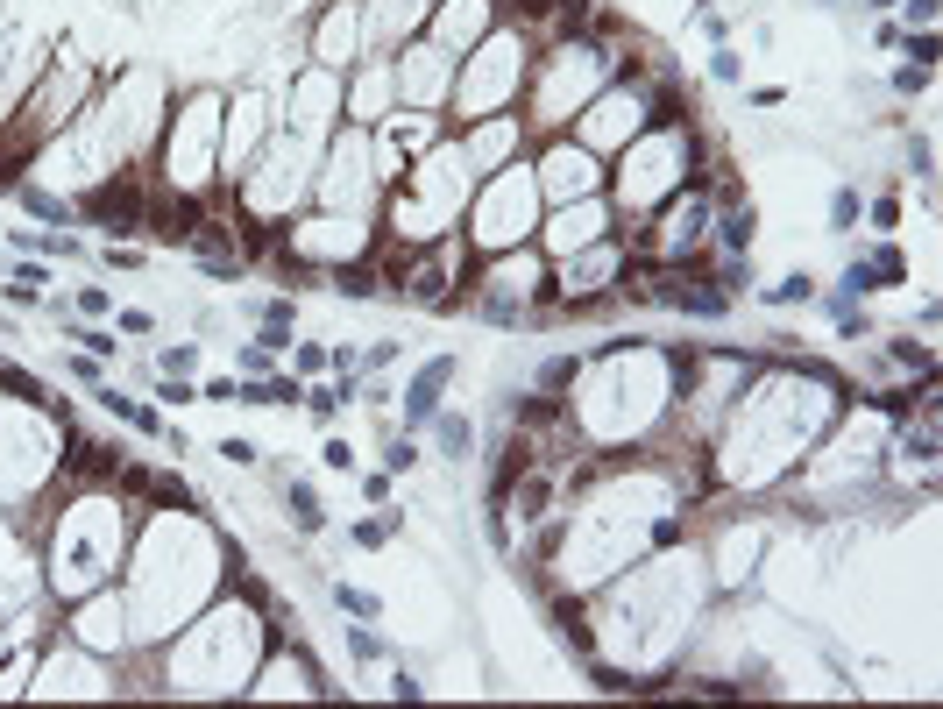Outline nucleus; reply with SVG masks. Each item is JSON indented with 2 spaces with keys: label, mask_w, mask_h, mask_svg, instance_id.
Returning a JSON list of instances; mask_svg holds the SVG:
<instances>
[{
  "label": "nucleus",
  "mask_w": 943,
  "mask_h": 709,
  "mask_svg": "<svg viewBox=\"0 0 943 709\" xmlns=\"http://www.w3.org/2000/svg\"><path fill=\"white\" fill-rule=\"evenodd\" d=\"M702 36H710V43H731V22H724V15H710V8H702Z\"/></svg>",
  "instance_id": "nucleus-40"
},
{
  "label": "nucleus",
  "mask_w": 943,
  "mask_h": 709,
  "mask_svg": "<svg viewBox=\"0 0 943 709\" xmlns=\"http://www.w3.org/2000/svg\"><path fill=\"white\" fill-rule=\"evenodd\" d=\"M242 398V376H206L199 383V405H234Z\"/></svg>",
  "instance_id": "nucleus-26"
},
{
  "label": "nucleus",
  "mask_w": 943,
  "mask_h": 709,
  "mask_svg": "<svg viewBox=\"0 0 943 709\" xmlns=\"http://www.w3.org/2000/svg\"><path fill=\"white\" fill-rule=\"evenodd\" d=\"M178 405H199V383L192 376H156V412H178Z\"/></svg>",
  "instance_id": "nucleus-19"
},
{
  "label": "nucleus",
  "mask_w": 943,
  "mask_h": 709,
  "mask_svg": "<svg viewBox=\"0 0 943 709\" xmlns=\"http://www.w3.org/2000/svg\"><path fill=\"white\" fill-rule=\"evenodd\" d=\"M57 320H64V312H57ZM64 341H78V348H86V355H100V362H114V334H100V327H78V320H64Z\"/></svg>",
  "instance_id": "nucleus-20"
},
{
  "label": "nucleus",
  "mask_w": 943,
  "mask_h": 709,
  "mask_svg": "<svg viewBox=\"0 0 943 709\" xmlns=\"http://www.w3.org/2000/svg\"><path fill=\"white\" fill-rule=\"evenodd\" d=\"M64 376H78V383H107V362L78 348V355H64Z\"/></svg>",
  "instance_id": "nucleus-29"
},
{
  "label": "nucleus",
  "mask_w": 943,
  "mask_h": 709,
  "mask_svg": "<svg viewBox=\"0 0 943 709\" xmlns=\"http://www.w3.org/2000/svg\"><path fill=\"white\" fill-rule=\"evenodd\" d=\"M461 376V355H426L419 369H412V383H405V433H426V419L447 405V383Z\"/></svg>",
  "instance_id": "nucleus-1"
},
{
  "label": "nucleus",
  "mask_w": 943,
  "mask_h": 709,
  "mask_svg": "<svg viewBox=\"0 0 943 709\" xmlns=\"http://www.w3.org/2000/svg\"><path fill=\"white\" fill-rule=\"evenodd\" d=\"M8 249H22V256H43V263H71V256H86V242L78 234H22V227H8Z\"/></svg>",
  "instance_id": "nucleus-5"
},
{
  "label": "nucleus",
  "mask_w": 943,
  "mask_h": 709,
  "mask_svg": "<svg viewBox=\"0 0 943 709\" xmlns=\"http://www.w3.org/2000/svg\"><path fill=\"white\" fill-rule=\"evenodd\" d=\"M213 454H220V461H234V468H256V461H263V454H256V440H242V433H227Z\"/></svg>",
  "instance_id": "nucleus-30"
},
{
  "label": "nucleus",
  "mask_w": 943,
  "mask_h": 709,
  "mask_svg": "<svg viewBox=\"0 0 943 709\" xmlns=\"http://www.w3.org/2000/svg\"><path fill=\"white\" fill-rule=\"evenodd\" d=\"M908 57H915V64H929V71H936V29H922V36H915V43H908Z\"/></svg>",
  "instance_id": "nucleus-38"
},
{
  "label": "nucleus",
  "mask_w": 943,
  "mask_h": 709,
  "mask_svg": "<svg viewBox=\"0 0 943 709\" xmlns=\"http://www.w3.org/2000/svg\"><path fill=\"white\" fill-rule=\"evenodd\" d=\"M291 369L312 383V376H327V369H334V355H327V348H291Z\"/></svg>",
  "instance_id": "nucleus-31"
},
{
  "label": "nucleus",
  "mask_w": 943,
  "mask_h": 709,
  "mask_svg": "<svg viewBox=\"0 0 943 709\" xmlns=\"http://www.w3.org/2000/svg\"><path fill=\"white\" fill-rule=\"evenodd\" d=\"M100 412H107V419H121V426H128V433H142V440H164V433H171V419L156 412V405H142V398H128L121 383H107V390H100Z\"/></svg>",
  "instance_id": "nucleus-3"
},
{
  "label": "nucleus",
  "mask_w": 943,
  "mask_h": 709,
  "mask_svg": "<svg viewBox=\"0 0 943 709\" xmlns=\"http://www.w3.org/2000/svg\"><path fill=\"white\" fill-rule=\"evenodd\" d=\"M759 305H773V312H788V305H816V277H809V270H788V277H773V284L759 291Z\"/></svg>",
  "instance_id": "nucleus-8"
},
{
  "label": "nucleus",
  "mask_w": 943,
  "mask_h": 709,
  "mask_svg": "<svg viewBox=\"0 0 943 709\" xmlns=\"http://www.w3.org/2000/svg\"><path fill=\"white\" fill-rule=\"evenodd\" d=\"M866 263H873V277H880V291H894V284H908V256H901L894 242H880V249H873Z\"/></svg>",
  "instance_id": "nucleus-17"
},
{
  "label": "nucleus",
  "mask_w": 943,
  "mask_h": 709,
  "mask_svg": "<svg viewBox=\"0 0 943 709\" xmlns=\"http://www.w3.org/2000/svg\"><path fill=\"white\" fill-rule=\"evenodd\" d=\"M873 291H880L873 263H866V256H851V263H844V277H837V298H851V305H866Z\"/></svg>",
  "instance_id": "nucleus-14"
},
{
  "label": "nucleus",
  "mask_w": 943,
  "mask_h": 709,
  "mask_svg": "<svg viewBox=\"0 0 943 709\" xmlns=\"http://www.w3.org/2000/svg\"><path fill=\"white\" fill-rule=\"evenodd\" d=\"M8 277H15V284H36V291L50 284V270H43V256H36V263H8Z\"/></svg>",
  "instance_id": "nucleus-37"
},
{
  "label": "nucleus",
  "mask_w": 943,
  "mask_h": 709,
  "mask_svg": "<svg viewBox=\"0 0 943 709\" xmlns=\"http://www.w3.org/2000/svg\"><path fill=\"white\" fill-rule=\"evenodd\" d=\"M383 468H390V476H412V468H419V440L412 433H383Z\"/></svg>",
  "instance_id": "nucleus-16"
},
{
  "label": "nucleus",
  "mask_w": 943,
  "mask_h": 709,
  "mask_svg": "<svg viewBox=\"0 0 943 709\" xmlns=\"http://www.w3.org/2000/svg\"><path fill=\"white\" fill-rule=\"evenodd\" d=\"M234 369H242V376H277L284 369V355L256 334V341H242V348H234Z\"/></svg>",
  "instance_id": "nucleus-13"
},
{
  "label": "nucleus",
  "mask_w": 943,
  "mask_h": 709,
  "mask_svg": "<svg viewBox=\"0 0 943 709\" xmlns=\"http://www.w3.org/2000/svg\"><path fill=\"white\" fill-rule=\"evenodd\" d=\"M15 199H22L36 220H57V227H71V220H78V206H71V199H57V192H43V185H15Z\"/></svg>",
  "instance_id": "nucleus-11"
},
{
  "label": "nucleus",
  "mask_w": 943,
  "mask_h": 709,
  "mask_svg": "<svg viewBox=\"0 0 943 709\" xmlns=\"http://www.w3.org/2000/svg\"><path fill=\"white\" fill-rule=\"evenodd\" d=\"M887 355H894V362H901V369H922V376H936V355H929V348H922V341H894V348H887Z\"/></svg>",
  "instance_id": "nucleus-28"
},
{
  "label": "nucleus",
  "mask_w": 943,
  "mask_h": 709,
  "mask_svg": "<svg viewBox=\"0 0 943 709\" xmlns=\"http://www.w3.org/2000/svg\"><path fill=\"white\" fill-rule=\"evenodd\" d=\"M390 695H398V702H419V695H426V681H419V674H405V667H398V674H390Z\"/></svg>",
  "instance_id": "nucleus-36"
},
{
  "label": "nucleus",
  "mask_w": 943,
  "mask_h": 709,
  "mask_svg": "<svg viewBox=\"0 0 943 709\" xmlns=\"http://www.w3.org/2000/svg\"><path fill=\"white\" fill-rule=\"evenodd\" d=\"M114 320H121V334H135V341H142V334H156V312H142V305L114 312Z\"/></svg>",
  "instance_id": "nucleus-35"
},
{
  "label": "nucleus",
  "mask_w": 943,
  "mask_h": 709,
  "mask_svg": "<svg viewBox=\"0 0 943 709\" xmlns=\"http://www.w3.org/2000/svg\"><path fill=\"white\" fill-rule=\"evenodd\" d=\"M320 468H334V476H355V447H348V440L334 433V440L320 447Z\"/></svg>",
  "instance_id": "nucleus-32"
},
{
  "label": "nucleus",
  "mask_w": 943,
  "mask_h": 709,
  "mask_svg": "<svg viewBox=\"0 0 943 709\" xmlns=\"http://www.w3.org/2000/svg\"><path fill=\"white\" fill-rule=\"evenodd\" d=\"M894 93L901 100H922L929 93V64H894Z\"/></svg>",
  "instance_id": "nucleus-24"
},
{
  "label": "nucleus",
  "mask_w": 943,
  "mask_h": 709,
  "mask_svg": "<svg viewBox=\"0 0 943 709\" xmlns=\"http://www.w3.org/2000/svg\"><path fill=\"white\" fill-rule=\"evenodd\" d=\"M327 596H334V610H341V617H362V624H376V617H383V596H376V589H362V582H327Z\"/></svg>",
  "instance_id": "nucleus-9"
},
{
  "label": "nucleus",
  "mask_w": 943,
  "mask_h": 709,
  "mask_svg": "<svg viewBox=\"0 0 943 709\" xmlns=\"http://www.w3.org/2000/svg\"><path fill=\"white\" fill-rule=\"evenodd\" d=\"M341 639H348V653H355V660H390V639H383V632H369L362 617H355V624H341Z\"/></svg>",
  "instance_id": "nucleus-15"
},
{
  "label": "nucleus",
  "mask_w": 943,
  "mask_h": 709,
  "mask_svg": "<svg viewBox=\"0 0 943 709\" xmlns=\"http://www.w3.org/2000/svg\"><path fill=\"white\" fill-rule=\"evenodd\" d=\"M710 78H717V86H738V78H745V64H738V50H731V43H717V50H710Z\"/></svg>",
  "instance_id": "nucleus-25"
},
{
  "label": "nucleus",
  "mask_w": 943,
  "mask_h": 709,
  "mask_svg": "<svg viewBox=\"0 0 943 709\" xmlns=\"http://www.w3.org/2000/svg\"><path fill=\"white\" fill-rule=\"evenodd\" d=\"M249 312H256L263 334H291V327H298V298H291V291H277V298H263V305H249Z\"/></svg>",
  "instance_id": "nucleus-12"
},
{
  "label": "nucleus",
  "mask_w": 943,
  "mask_h": 709,
  "mask_svg": "<svg viewBox=\"0 0 943 709\" xmlns=\"http://www.w3.org/2000/svg\"><path fill=\"white\" fill-rule=\"evenodd\" d=\"M873 8H901V0H873Z\"/></svg>",
  "instance_id": "nucleus-41"
},
{
  "label": "nucleus",
  "mask_w": 943,
  "mask_h": 709,
  "mask_svg": "<svg viewBox=\"0 0 943 709\" xmlns=\"http://www.w3.org/2000/svg\"><path fill=\"white\" fill-rule=\"evenodd\" d=\"M851 220H858V192L837 185V192H830V234H851Z\"/></svg>",
  "instance_id": "nucleus-23"
},
{
  "label": "nucleus",
  "mask_w": 943,
  "mask_h": 709,
  "mask_svg": "<svg viewBox=\"0 0 943 709\" xmlns=\"http://www.w3.org/2000/svg\"><path fill=\"white\" fill-rule=\"evenodd\" d=\"M752 220H759L752 199H745V206L731 199V206L717 213V249H724V256H752Z\"/></svg>",
  "instance_id": "nucleus-7"
},
{
  "label": "nucleus",
  "mask_w": 943,
  "mask_h": 709,
  "mask_svg": "<svg viewBox=\"0 0 943 709\" xmlns=\"http://www.w3.org/2000/svg\"><path fill=\"white\" fill-rule=\"evenodd\" d=\"M0 390H15V405H43V383L29 369H15V362H0Z\"/></svg>",
  "instance_id": "nucleus-22"
},
{
  "label": "nucleus",
  "mask_w": 943,
  "mask_h": 709,
  "mask_svg": "<svg viewBox=\"0 0 943 709\" xmlns=\"http://www.w3.org/2000/svg\"><path fill=\"white\" fill-rule=\"evenodd\" d=\"M362 497H369V504H390V497H398V476H390V468H369V476H362Z\"/></svg>",
  "instance_id": "nucleus-33"
},
{
  "label": "nucleus",
  "mask_w": 943,
  "mask_h": 709,
  "mask_svg": "<svg viewBox=\"0 0 943 709\" xmlns=\"http://www.w3.org/2000/svg\"><path fill=\"white\" fill-rule=\"evenodd\" d=\"M284 511H291V525L312 539V532H327V504H320V490H312L305 476H291L284 483Z\"/></svg>",
  "instance_id": "nucleus-6"
},
{
  "label": "nucleus",
  "mask_w": 943,
  "mask_h": 709,
  "mask_svg": "<svg viewBox=\"0 0 943 709\" xmlns=\"http://www.w3.org/2000/svg\"><path fill=\"white\" fill-rule=\"evenodd\" d=\"M589 369V355H546L539 362V390H561V383H575Z\"/></svg>",
  "instance_id": "nucleus-18"
},
{
  "label": "nucleus",
  "mask_w": 943,
  "mask_h": 709,
  "mask_svg": "<svg viewBox=\"0 0 943 709\" xmlns=\"http://www.w3.org/2000/svg\"><path fill=\"white\" fill-rule=\"evenodd\" d=\"M653 298L674 305V312H688V320H724V312H731V291L717 277H667Z\"/></svg>",
  "instance_id": "nucleus-2"
},
{
  "label": "nucleus",
  "mask_w": 943,
  "mask_h": 709,
  "mask_svg": "<svg viewBox=\"0 0 943 709\" xmlns=\"http://www.w3.org/2000/svg\"><path fill=\"white\" fill-rule=\"evenodd\" d=\"M78 312H93V320H100V312H114V291H100V284H78V298H71Z\"/></svg>",
  "instance_id": "nucleus-34"
},
{
  "label": "nucleus",
  "mask_w": 943,
  "mask_h": 709,
  "mask_svg": "<svg viewBox=\"0 0 943 709\" xmlns=\"http://www.w3.org/2000/svg\"><path fill=\"white\" fill-rule=\"evenodd\" d=\"M426 433H433V447H440V461H454V468H461L468 454H476V426H468L461 412H447V405H440V412L426 419Z\"/></svg>",
  "instance_id": "nucleus-4"
},
{
  "label": "nucleus",
  "mask_w": 943,
  "mask_h": 709,
  "mask_svg": "<svg viewBox=\"0 0 943 709\" xmlns=\"http://www.w3.org/2000/svg\"><path fill=\"white\" fill-rule=\"evenodd\" d=\"M298 405H305V419H312V426H334L348 398H341V383H320V376H312V383H305V398H298Z\"/></svg>",
  "instance_id": "nucleus-10"
},
{
  "label": "nucleus",
  "mask_w": 943,
  "mask_h": 709,
  "mask_svg": "<svg viewBox=\"0 0 943 709\" xmlns=\"http://www.w3.org/2000/svg\"><path fill=\"white\" fill-rule=\"evenodd\" d=\"M192 369H199V341H171L156 355V376H192Z\"/></svg>",
  "instance_id": "nucleus-21"
},
{
  "label": "nucleus",
  "mask_w": 943,
  "mask_h": 709,
  "mask_svg": "<svg viewBox=\"0 0 943 709\" xmlns=\"http://www.w3.org/2000/svg\"><path fill=\"white\" fill-rule=\"evenodd\" d=\"M107 270H142V249H121V242H107Z\"/></svg>",
  "instance_id": "nucleus-39"
},
{
  "label": "nucleus",
  "mask_w": 943,
  "mask_h": 709,
  "mask_svg": "<svg viewBox=\"0 0 943 709\" xmlns=\"http://www.w3.org/2000/svg\"><path fill=\"white\" fill-rule=\"evenodd\" d=\"M334 291H341V298H376L383 284H376L369 270H334Z\"/></svg>",
  "instance_id": "nucleus-27"
}]
</instances>
